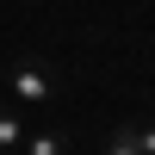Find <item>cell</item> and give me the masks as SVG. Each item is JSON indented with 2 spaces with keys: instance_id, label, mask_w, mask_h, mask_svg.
Instances as JSON below:
<instances>
[{
  "instance_id": "obj_1",
  "label": "cell",
  "mask_w": 155,
  "mask_h": 155,
  "mask_svg": "<svg viewBox=\"0 0 155 155\" xmlns=\"http://www.w3.org/2000/svg\"><path fill=\"white\" fill-rule=\"evenodd\" d=\"M56 87H62V81L44 68V62H31V56H19L12 68H0V93H12L19 106H50Z\"/></svg>"
},
{
  "instance_id": "obj_2",
  "label": "cell",
  "mask_w": 155,
  "mask_h": 155,
  "mask_svg": "<svg viewBox=\"0 0 155 155\" xmlns=\"http://www.w3.org/2000/svg\"><path fill=\"white\" fill-rule=\"evenodd\" d=\"M19 155H68V137L62 130H25Z\"/></svg>"
},
{
  "instance_id": "obj_3",
  "label": "cell",
  "mask_w": 155,
  "mask_h": 155,
  "mask_svg": "<svg viewBox=\"0 0 155 155\" xmlns=\"http://www.w3.org/2000/svg\"><path fill=\"white\" fill-rule=\"evenodd\" d=\"M19 143H25V118H19L12 106H0V155H12Z\"/></svg>"
},
{
  "instance_id": "obj_4",
  "label": "cell",
  "mask_w": 155,
  "mask_h": 155,
  "mask_svg": "<svg viewBox=\"0 0 155 155\" xmlns=\"http://www.w3.org/2000/svg\"><path fill=\"white\" fill-rule=\"evenodd\" d=\"M106 155H143V149H137V130H130V124H118V130L106 137Z\"/></svg>"
},
{
  "instance_id": "obj_5",
  "label": "cell",
  "mask_w": 155,
  "mask_h": 155,
  "mask_svg": "<svg viewBox=\"0 0 155 155\" xmlns=\"http://www.w3.org/2000/svg\"><path fill=\"white\" fill-rule=\"evenodd\" d=\"M130 130H137V149H143V155H155V124H130Z\"/></svg>"
},
{
  "instance_id": "obj_6",
  "label": "cell",
  "mask_w": 155,
  "mask_h": 155,
  "mask_svg": "<svg viewBox=\"0 0 155 155\" xmlns=\"http://www.w3.org/2000/svg\"><path fill=\"white\" fill-rule=\"evenodd\" d=\"M12 155H19V149H12Z\"/></svg>"
}]
</instances>
